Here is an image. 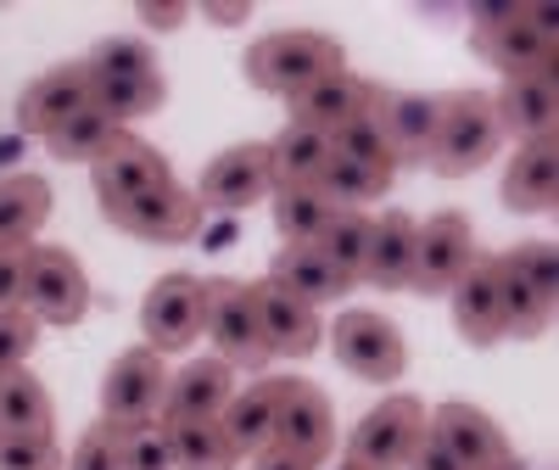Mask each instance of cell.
Returning <instances> with one entry per match:
<instances>
[{
	"label": "cell",
	"mask_w": 559,
	"mask_h": 470,
	"mask_svg": "<svg viewBox=\"0 0 559 470\" xmlns=\"http://www.w3.org/2000/svg\"><path fill=\"white\" fill-rule=\"evenodd\" d=\"M274 191V179H269V146L263 140H241V146H224L202 179H197V208L207 213H241V208H258L263 197Z\"/></svg>",
	"instance_id": "7c38bea8"
},
{
	"label": "cell",
	"mask_w": 559,
	"mask_h": 470,
	"mask_svg": "<svg viewBox=\"0 0 559 470\" xmlns=\"http://www.w3.org/2000/svg\"><path fill=\"white\" fill-rule=\"evenodd\" d=\"M280 387H286V375H280V381H258V387H247V392H236V398L224 403L218 426H224V437H229V443H236V454H241V459H258V454L274 443Z\"/></svg>",
	"instance_id": "484cf974"
},
{
	"label": "cell",
	"mask_w": 559,
	"mask_h": 470,
	"mask_svg": "<svg viewBox=\"0 0 559 470\" xmlns=\"http://www.w3.org/2000/svg\"><path fill=\"white\" fill-rule=\"evenodd\" d=\"M241 68H247L252 90L292 102V96H302L313 79L347 68V57H342V45L331 34H319V28H280V34H263L258 45H247Z\"/></svg>",
	"instance_id": "6da1fadb"
},
{
	"label": "cell",
	"mask_w": 559,
	"mask_h": 470,
	"mask_svg": "<svg viewBox=\"0 0 559 470\" xmlns=\"http://www.w3.org/2000/svg\"><path fill=\"white\" fill-rule=\"evenodd\" d=\"M369 224H376L369 213H358V208H336V219L324 224V235L313 242L324 258H331V263L342 269L347 286H358V280H364V258H369Z\"/></svg>",
	"instance_id": "d590c367"
},
{
	"label": "cell",
	"mask_w": 559,
	"mask_h": 470,
	"mask_svg": "<svg viewBox=\"0 0 559 470\" xmlns=\"http://www.w3.org/2000/svg\"><path fill=\"white\" fill-rule=\"evenodd\" d=\"M229 398H236V369L207 353V359H191L179 375H168L163 420H218Z\"/></svg>",
	"instance_id": "44dd1931"
},
{
	"label": "cell",
	"mask_w": 559,
	"mask_h": 470,
	"mask_svg": "<svg viewBox=\"0 0 559 470\" xmlns=\"http://www.w3.org/2000/svg\"><path fill=\"white\" fill-rule=\"evenodd\" d=\"M252 470H308V465L292 459V454H280V448H263V454L252 459Z\"/></svg>",
	"instance_id": "7dc6e473"
},
{
	"label": "cell",
	"mask_w": 559,
	"mask_h": 470,
	"mask_svg": "<svg viewBox=\"0 0 559 470\" xmlns=\"http://www.w3.org/2000/svg\"><path fill=\"white\" fill-rule=\"evenodd\" d=\"M331 146L342 152V157H358V163H376V168H392L397 174V157H392V140H386V129H381V118L376 113H358V118H347L342 129H331Z\"/></svg>",
	"instance_id": "8d00e7d4"
},
{
	"label": "cell",
	"mask_w": 559,
	"mask_h": 470,
	"mask_svg": "<svg viewBox=\"0 0 559 470\" xmlns=\"http://www.w3.org/2000/svg\"><path fill=\"white\" fill-rule=\"evenodd\" d=\"M23 308L39 325H79L90 314V280L68 247H28V280H23Z\"/></svg>",
	"instance_id": "ba28073f"
},
{
	"label": "cell",
	"mask_w": 559,
	"mask_h": 470,
	"mask_svg": "<svg viewBox=\"0 0 559 470\" xmlns=\"http://www.w3.org/2000/svg\"><path fill=\"white\" fill-rule=\"evenodd\" d=\"M207 17H213V23H247L252 7H207Z\"/></svg>",
	"instance_id": "c3c4849f"
},
{
	"label": "cell",
	"mask_w": 559,
	"mask_h": 470,
	"mask_svg": "<svg viewBox=\"0 0 559 470\" xmlns=\"http://www.w3.org/2000/svg\"><path fill=\"white\" fill-rule=\"evenodd\" d=\"M331 342H336L342 369L364 375V381H376V387L403 381V369H408V342H403V331H397V325H392L386 314L347 308V314L336 319Z\"/></svg>",
	"instance_id": "8992f818"
},
{
	"label": "cell",
	"mask_w": 559,
	"mask_h": 470,
	"mask_svg": "<svg viewBox=\"0 0 559 470\" xmlns=\"http://www.w3.org/2000/svg\"><path fill=\"white\" fill-rule=\"evenodd\" d=\"M414 230L419 219L392 208L369 224V258H364V280L381 292H408V274H414Z\"/></svg>",
	"instance_id": "603a6c76"
},
{
	"label": "cell",
	"mask_w": 559,
	"mask_h": 470,
	"mask_svg": "<svg viewBox=\"0 0 559 470\" xmlns=\"http://www.w3.org/2000/svg\"><path fill=\"white\" fill-rule=\"evenodd\" d=\"M336 219V202L319 185H297V191H274V230L286 235V247H313L324 224Z\"/></svg>",
	"instance_id": "836d02e7"
},
{
	"label": "cell",
	"mask_w": 559,
	"mask_h": 470,
	"mask_svg": "<svg viewBox=\"0 0 559 470\" xmlns=\"http://www.w3.org/2000/svg\"><path fill=\"white\" fill-rule=\"evenodd\" d=\"M28 280V247H0V308H23Z\"/></svg>",
	"instance_id": "ee69618b"
},
{
	"label": "cell",
	"mask_w": 559,
	"mask_h": 470,
	"mask_svg": "<svg viewBox=\"0 0 559 470\" xmlns=\"http://www.w3.org/2000/svg\"><path fill=\"white\" fill-rule=\"evenodd\" d=\"M408 470H459V459L426 432V437H419V448H414V459H408Z\"/></svg>",
	"instance_id": "f6af8a7d"
},
{
	"label": "cell",
	"mask_w": 559,
	"mask_h": 470,
	"mask_svg": "<svg viewBox=\"0 0 559 470\" xmlns=\"http://www.w3.org/2000/svg\"><path fill=\"white\" fill-rule=\"evenodd\" d=\"M498 146H503V129H498L492 96H481V90H448V96H437V134H431L426 163L442 179L476 174L481 163L498 157Z\"/></svg>",
	"instance_id": "7a4b0ae2"
},
{
	"label": "cell",
	"mask_w": 559,
	"mask_h": 470,
	"mask_svg": "<svg viewBox=\"0 0 559 470\" xmlns=\"http://www.w3.org/2000/svg\"><path fill=\"white\" fill-rule=\"evenodd\" d=\"M57 426V403L45 392V381L23 364V369H7L0 375V432L12 437H51Z\"/></svg>",
	"instance_id": "83f0119b"
},
{
	"label": "cell",
	"mask_w": 559,
	"mask_h": 470,
	"mask_svg": "<svg viewBox=\"0 0 559 470\" xmlns=\"http://www.w3.org/2000/svg\"><path fill=\"white\" fill-rule=\"evenodd\" d=\"M369 79H358V73H347V68H336V73H324V79H313L302 96H292V124H308V129H342L347 118H358L364 107H369Z\"/></svg>",
	"instance_id": "cb8c5ba5"
},
{
	"label": "cell",
	"mask_w": 559,
	"mask_h": 470,
	"mask_svg": "<svg viewBox=\"0 0 559 470\" xmlns=\"http://www.w3.org/2000/svg\"><path fill=\"white\" fill-rule=\"evenodd\" d=\"M163 398H168L163 353L129 348L123 359H112L107 381H102V420H107V426H140V420L163 414Z\"/></svg>",
	"instance_id": "4fadbf2b"
},
{
	"label": "cell",
	"mask_w": 559,
	"mask_h": 470,
	"mask_svg": "<svg viewBox=\"0 0 559 470\" xmlns=\"http://www.w3.org/2000/svg\"><path fill=\"white\" fill-rule=\"evenodd\" d=\"M112 432H118L123 470H174V454H168V432H163V420H140V426H112Z\"/></svg>",
	"instance_id": "74e56055"
},
{
	"label": "cell",
	"mask_w": 559,
	"mask_h": 470,
	"mask_svg": "<svg viewBox=\"0 0 559 470\" xmlns=\"http://www.w3.org/2000/svg\"><path fill=\"white\" fill-rule=\"evenodd\" d=\"M419 437H426V403L419 398H386L353 426L347 465H358V470H408Z\"/></svg>",
	"instance_id": "5b68a950"
},
{
	"label": "cell",
	"mask_w": 559,
	"mask_h": 470,
	"mask_svg": "<svg viewBox=\"0 0 559 470\" xmlns=\"http://www.w3.org/2000/svg\"><path fill=\"white\" fill-rule=\"evenodd\" d=\"M0 470H62V454L51 437H12L0 432Z\"/></svg>",
	"instance_id": "60d3db41"
},
{
	"label": "cell",
	"mask_w": 559,
	"mask_h": 470,
	"mask_svg": "<svg viewBox=\"0 0 559 470\" xmlns=\"http://www.w3.org/2000/svg\"><path fill=\"white\" fill-rule=\"evenodd\" d=\"M369 113L381 118L392 157L397 163H426L431 134H437V96H419V90H369Z\"/></svg>",
	"instance_id": "ac0fdd59"
},
{
	"label": "cell",
	"mask_w": 559,
	"mask_h": 470,
	"mask_svg": "<svg viewBox=\"0 0 559 470\" xmlns=\"http://www.w3.org/2000/svg\"><path fill=\"white\" fill-rule=\"evenodd\" d=\"M123 140V124L107 118L102 107H79L73 118H62L51 134H45V152H51L57 163H96L107 146H118Z\"/></svg>",
	"instance_id": "1f68e13d"
},
{
	"label": "cell",
	"mask_w": 559,
	"mask_h": 470,
	"mask_svg": "<svg viewBox=\"0 0 559 470\" xmlns=\"http://www.w3.org/2000/svg\"><path fill=\"white\" fill-rule=\"evenodd\" d=\"M90 179H96L102 208H118V202H129L140 191H152V185H163L168 179V157L152 146V140H140V134L123 129L118 146H107L96 163H90Z\"/></svg>",
	"instance_id": "e0dca14e"
},
{
	"label": "cell",
	"mask_w": 559,
	"mask_h": 470,
	"mask_svg": "<svg viewBox=\"0 0 559 470\" xmlns=\"http://www.w3.org/2000/svg\"><path fill=\"white\" fill-rule=\"evenodd\" d=\"M202 337L213 342V359H224L229 369H263L274 359L241 280H202Z\"/></svg>",
	"instance_id": "277c9868"
},
{
	"label": "cell",
	"mask_w": 559,
	"mask_h": 470,
	"mask_svg": "<svg viewBox=\"0 0 559 470\" xmlns=\"http://www.w3.org/2000/svg\"><path fill=\"white\" fill-rule=\"evenodd\" d=\"M252 292V308H258V331L269 342L274 359H313L319 353V308L292 297V292H280L274 280H258Z\"/></svg>",
	"instance_id": "9a60e30c"
},
{
	"label": "cell",
	"mask_w": 559,
	"mask_h": 470,
	"mask_svg": "<svg viewBox=\"0 0 559 470\" xmlns=\"http://www.w3.org/2000/svg\"><path fill=\"white\" fill-rule=\"evenodd\" d=\"M45 219H51V185L39 174L0 179V247H34Z\"/></svg>",
	"instance_id": "f1b7e54d"
},
{
	"label": "cell",
	"mask_w": 559,
	"mask_h": 470,
	"mask_svg": "<svg viewBox=\"0 0 559 470\" xmlns=\"http://www.w3.org/2000/svg\"><path fill=\"white\" fill-rule=\"evenodd\" d=\"M90 73H163L157 68V51L146 39H102L96 51L84 57Z\"/></svg>",
	"instance_id": "f35d334b"
},
{
	"label": "cell",
	"mask_w": 559,
	"mask_h": 470,
	"mask_svg": "<svg viewBox=\"0 0 559 470\" xmlns=\"http://www.w3.org/2000/svg\"><path fill=\"white\" fill-rule=\"evenodd\" d=\"M476 258V230L464 213H431L426 224L414 230V274H408V292L419 297H448L453 280L471 269Z\"/></svg>",
	"instance_id": "30bf717a"
},
{
	"label": "cell",
	"mask_w": 559,
	"mask_h": 470,
	"mask_svg": "<svg viewBox=\"0 0 559 470\" xmlns=\"http://www.w3.org/2000/svg\"><path fill=\"white\" fill-rule=\"evenodd\" d=\"M476 51L503 68L509 79L515 73H554V12L543 7H481L476 12Z\"/></svg>",
	"instance_id": "3957f363"
},
{
	"label": "cell",
	"mask_w": 559,
	"mask_h": 470,
	"mask_svg": "<svg viewBox=\"0 0 559 470\" xmlns=\"http://www.w3.org/2000/svg\"><path fill=\"white\" fill-rule=\"evenodd\" d=\"M107 224L123 230V235H134V242L179 247V242H191V235L202 230V208H197V197L168 174L163 185H152V191H140V197L107 208Z\"/></svg>",
	"instance_id": "52a82bcc"
},
{
	"label": "cell",
	"mask_w": 559,
	"mask_h": 470,
	"mask_svg": "<svg viewBox=\"0 0 559 470\" xmlns=\"http://www.w3.org/2000/svg\"><path fill=\"white\" fill-rule=\"evenodd\" d=\"M426 432L459 459V470H526L503 426L476 403H437V414H426Z\"/></svg>",
	"instance_id": "9c48e42d"
},
{
	"label": "cell",
	"mask_w": 559,
	"mask_h": 470,
	"mask_svg": "<svg viewBox=\"0 0 559 470\" xmlns=\"http://www.w3.org/2000/svg\"><path fill=\"white\" fill-rule=\"evenodd\" d=\"M559 202V146L554 134L526 140L515 163L503 168V208L509 213H548Z\"/></svg>",
	"instance_id": "7402d4cb"
},
{
	"label": "cell",
	"mask_w": 559,
	"mask_h": 470,
	"mask_svg": "<svg viewBox=\"0 0 559 470\" xmlns=\"http://www.w3.org/2000/svg\"><path fill=\"white\" fill-rule=\"evenodd\" d=\"M492 113H498V129L515 134L521 146H526V140L554 134V118H559V84H554V73H515V79H503V90L492 96Z\"/></svg>",
	"instance_id": "ffe728a7"
},
{
	"label": "cell",
	"mask_w": 559,
	"mask_h": 470,
	"mask_svg": "<svg viewBox=\"0 0 559 470\" xmlns=\"http://www.w3.org/2000/svg\"><path fill=\"white\" fill-rule=\"evenodd\" d=\"M453 325L464 342L476 348H492L503 342V292H498V258L492 252H476L471 269L453 280Z\"/></svg>",
	"instance_id": "2e32d148"
},
{
	"label": "cell",
	"mask_w": 559,
	"mask_h": 470,
	"mask_svg": "<svg viewBox=\"0 0 559 470\" xmlns=\"http://www.w3.org/2000/svg\"><path fill=\"white\" fill-rule=\"evenodd\" d=\"M319 191L331 197L336 208H364V202H381L392 191V168H376V163H358V157H342L331 152L319 174Z\"/></svg>",
	"instance_id": "e575fe53"
},
{
	"label": "cell",
	"mask_w": 559,
	"mask_h": 470,
	"mask_svg": "<svg viewBox=\"0 0 559 470\" xmlns=\"http://www.w3.org/2000/svg\"><path fill=\"white\" fill-rule=\"evenodd\" d=\"M163 432H168L174 470H236L241 465L236 443L224 437L218 420H163Z\"/></svg>",
	"instance_id": "4dcf8cb0"
},
{
	"label": "cell",
	"mask_w": 559,
	"mask_h": 470,
	"mask_svg": "<svg viewBox=\"0 0 559 470\" xmlns=\"http://www.w3.org/2000/svg\"><path fill=\"white\" fill-rule=\"evenodd\" d=\"M269 146V179L274 191H297V185H319L324 163H331V134L324 129H308V124H286L274 140H263Z\"/></svg>",
	"instance_id": "d4e9b609"
},
{
	"label": "cell",
	"mask_w": 559,
	"mask_h": 470,
	"mask_svg": "<svg viewBox=\"0 0 559 470\" xmlns=\"http://www.w3.org/2000/svg\"><path fill=\"white\" fill-rule=\"evenodd\" d=\"M79 107H90V73H84V62H62V68L39 73V79L23 90V102H17V129L45 140L62 118H73Z\"/></svg>",
	"instance_id": "d6986e66"
},
{
	"label": "cell",
	"mask_w": 559,
	"mask_h": 470,
	"mask_svg": "<svg viewBox=\"0 0 559 470\" xmlns=\"http://www.w3.org/2000/svg\"><path fill=\"white\" fill-rule=\"evenodd\" d=\"M140 17L157 23V28H179V23H185V7H157V0H146V7H140Z\"/></svg>",
	"instance_id": "bcb514c9"
},
{
	"label": "cell",
	"mask_w": 559,
	"mask_h": 470,
	"mask_svg": "<svg viewBox=\"0 0 559 470\" xmlns=\"http://www.w3.org/2000/svg\"><path fill=\"white\" fill-rule=\"evenodd\" d=\"M347 470H358V465H347Z\"/></svg>",
	"instance_id": "681fc988"
},
{
	"label": "cell",
	"mask_w": 559,
	"mask_h": 470,
	"mask_svg": "<svg viewBox=\"0 0 559 470\" xmlns=\"http://www.w3.org/2000/svg\"><path fill=\"white\" fill-rule=\"evenodd\" d=\"M90 73V68H84ZM168 102L163 73H90V107H102L107 118H152Z\"/></svg>",
	"instance_id": "f546056e"
},
{
	"label": "cell",
	"mask_w": 559,
	"mask_h": 470,
	"mask_svg": "<svg viewBox=\"0 0 559 470\" xmlns=\"http://www.w3.org/2000/svg\"><path fill=\"white\" fill-rule=\"evenodd\" d=\"M140 331L152 353H179L202 337V280L197 274H163L140 303Z\"/></svg>",
	"instance_id": "5bb4252c"
},
{
	"label": "cell",
	"mask_w": 559,
	"mask_h": 470,
	"mask_svg": "<svg viewBox=\"0 0 559 470\" xmlns=\"http://www.w3.org/2000/svg\"><path fill=\"white\" fill-rule=\"evenodd\" d=\"M269 280L280 292H292V297H302V303H331V297H347L353 286L342 280V269L324 258L319 247H286V252H274V263H269Z\"/></svg>",
	"instance_id": "4316f807"
},
{
	"label": "cell",
	"mask_w": 559,
	"mask_h": 470,
	"mask_svg": "<svg viewBox=\"0 0 559 470\" xmlns=\"http://www.w3.org/2000/svg\"><path fill=\"white\" fill-rule=\"evenodd\" d=\"M280 454L302 459L308 470H319L336 448V409L313 381H286L280 387V414H274V443Z\"/></svg>",
	"instance_id": "8fae6325"
},
{
	"label": "cell",
	"mask_w": 559,
	"mask_h": 470,
	"mask_svg": "<svg viewBox=\"0 0 559 470\" xmlns=\"http://www.w3.org/2000/svg\"><path fill=\"white\" fill-rule=\"evenodd\" d=\"M498 292H503V337L515 342H537L548 325H554V303L532 292V280L498 252Z\"/></svg>",
	"instance_id": "d6a6232c"
},
{
	"label": "cell",
	"mask_w": 559,
	"mask_h": 470,
	"mask_svg": "<svg viewBox=\"0 0 559 470\" xmlns=\"http://www.w3.org/2000/svg\"><path fill=\"white\" fill-rule=\"evenodd\" d=\"M34 342H39V319L28 308H0V375L23 369L34 359Z\"/></svg>",
	"instance_id": "ab89813d"
},
{
	"label": "cell",
	"mask_w": 559,
	"mask_h": 470,
	"mask_svg": "<svg viewBox=\"0 0 559 470\" xmlns=\"http://www.w3.org/2000/svg\"><path fill=\"white\" fill-rule=\"evenodd\" d=\"M68 470H123V454H118V432L107 426V420H96V426H90V432L79 437V448H73Z\"/></svg>",
	"instance_id": "7bdbcfd3"
},
{
	"label": "cell",
	"mask_w": 559,
	"mask_h": 470,
	"mask_svg": "<svg viewBox=\"0 0 559 470\" xmlns=\"http://www.w3.org/2000/svg\"><path fill=\"white\" fill-rule=\"evenodd\" d=\"M503 258H509V263H515V269L532 280V292H537V297H548V303H554V292H559V263H554V247H548V242L509 247Z\"/></svg>",
	"instance_id": "b9f144b4"
}]
</instances>
